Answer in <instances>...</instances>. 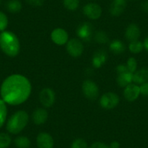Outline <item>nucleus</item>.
<instances>
[{"mask_svg": "<svg viewBox=\"0 0 148 148\" xmlns=\"http://www.w3.org/2000/svg\"><path fill=\"white\" fill-rule=\"evenodd\" d=\"M31 92V84L25 76L14 74L7 78L1 86V96L5 103L18 105L28 99Z\"/></svg>", "mask_w": 148, "mask_h": 148, "instance_id": "nucleus-1", "label": "nucleus"}, {"mask_svg": "<svg viewBox=\"0 0 148 148\" xmlns=\"http://www.w3.org/2000/svg\"><path fill=\"white\" fill-rule=\"evenodd\" d=\"M0 48L9 57L17 56L21 49L18 37L10 31L2 32L0 34Z\"/></svg>", "mask_w": 148, "mask_h": 148, "instance_id": "nucleus-2", "label": "nucleus"}, {"mask_svg": "<svg viewBox=\"0 0 148 148\" xmlns=\"http://www.w3.org/2000/svg\"><path fill=\"white\" fill-rule=\"evenodd\" d=\"M28 123V113L24 110H19L9 119L7 123V130L10 133L17 134L23 130Z\"/></svg>", "mask_w": 148, "mask_h": 148, "instance_id": "nucleus-3", "label": "nucleus"}, {"mask_svg": "<svg viewBox=\"0 0 148 148\" xmlns=\"http://www.w3.org/2000/svg\"><path fill=\"white\" fill-rule=\"evenodd\" d=\"M99 103L102 108L105 109H113L119 105V97L113 92H107L101 97Z\"/></svg>", "mask_w": 148, "mask_h": 148, "instance_id": "nucleus-4", "label": "nucleus"}, {"mask_svg": "<svg viewBox=\"0 0 148 148\" xmlns=\"http://www.w3.org/2000/svg\"><path fill=\"white\" fill-rule=\"evenodd\" d=\"M82 90L87 99L95 100L99 95V89L96 84L91 80H86L82 84Z\"/></svg>", "mask_w": 148, "mask_h": 148, "instance_id": "nucleus-5", "label": "nucleus"}, {"mask_svg": "<svg viewBox=\"0 0 148 148\" xmlns=\"http://www.w3.org/2000/svg\"><path fill=\"white\" fill-rule=\"evenodd\" d=\"M66 49L71 56L78 58L83 53L84 45L80 39H71L67 42Z\"/></svg>", "mask_w": 148, "mask_h": 148, "instance_id": "nucleus-6", "label": "nucleus"}, {"mask_svg": "<svg viewBox=\"0 0 148 148\" xmlns=\"http://www.w3.org/2000/svg\"><path fill=\"white\" fill-rule=\"evenodd\" d=\"M39 99L44 107L49 108L53 105L55 101V92L49 88H45L39 93Z\"/></svg>", "mask_w": 148, "mask_h": 148, "instance_id": "nucleus-7", "label": "nucleus"}, {"mask_svg": "<svg viewBox=\"0 0 148 148\" xmlns=\"http://www.w3.org/2000/svg\"><path fill=\"white\" fill-rule=\"evenodd\" d=\"M102 8L96 3H89L83 8V12L88 18L97 20L102 15Z\"/></svg>", "mask_w": 148, "mask_h": 148, "instance_id": "nucleus-8", "label": "nucleus"}, {"mask_svg": "<svg viewBox=\"0 0 148 148\" xmlns=\"http://www.w3.org/2000/svg\"><path fill=\"white\" fill-rule=\"evenodd\" d=\"M51 39L56 45H64L68 42V34L62 28H56L51 34Z\"/></svg>", "mask_w": 148, "mask_h": 148, "instance_id": "nucleus-9", "label": "nucleus"}, {"mask_svg": "<svg viewBox=\"0 0 148 148\" xmlns=\"http://www.w3.org/2000/svg\"><path fill=\"white\" fill-rule=\"evenodd\" d=\"M36 144L39 148H53V138L49 134L42 132L37 136Z\"/></svg>", "mask_w": 148, "mask_h": 148, "instance_id": "nucleus-10", "label": "nucleus"}, {"mask_svg": "<svg viewBox=\"0 0 148 148\" xmlns=\"http://www.w3.org/2000/svg\"><path fill=\"white\" fill-rule=\"evenodd\" d=\"M140 95V89L134 84H130L126 86L124 89L123 95L126 100L129 102H134L139 97Z\"/></svg>", "mask_w": 148, "mask_h": 148, "instance_id": "nucleus-11", "label": "nucleus"}, {"mask_svg": "<svg viewBox=\"0 0 148 148\" xmlns=\"http://www.w3.org/2000/svg\"><path fill=\"white\" fill-rule=\"evenodd\" d=\"M126 6H127L126 0H113L110 6V13L113 16H119L123 13Z\"/></svg>", "mask_w": 148, "mask_h": 148, "instance_id": "nucleus-12", "label": "nucleus"}, {"mask_svg": "<svg viewBox=\"0 0 148 148\" xmlns=\"http://www.w3.org/2000/svg\"><path fill=\"white\" fill-rule=\"evenodd\" d=\"M92 34V25L89 23L81 24L77 29V35L81 39L84 41H88Z\"/></svg>", "mask_w": 148, "mask_h": 148, "instance_id": "nucleus-13", "label": "nucleus"}, {"mask_svg": "<svg viewBox=\"0 0 148 148\" xmlns=\"http://www.w3.org/2000/svg\"><path fill=\"white\" fill-rule=\"evenodd\" d=\"M48 118L47 111L44 108H37L34 111L32 114V119L34 123L41 125L47 121Z\"/></svg>", "mask_w": 148, "mask_h": 148, "instance_id": "nucleus-14", "label": "nucleus"}, {"mask_svg": "<svg viewBox=\"0 0 148 148\" xmlns=\"http://www.w3.org/2000/svg\"><path fill=\"white\" fill-rule=\"evenodd\" d=\"M140 36V30L137 25L134 23H132L126 28L125 32V37L129 42L138 40Z\"/></svg>", "mask_w": 148, "mask_h": 148, "instance_id": "nucleus-15", "label": "nucleus"}, {"mask_svg": "<svg viewBox=\"0 0 148 148\" xmlns=\"http://www.w3.org/2000/svg\"><path fill=\"white\" fill-rule=\"evenodd\" d=\"M133 82L136 84H142L148 82V68H144L133 73Z\"/></svg>", "mask_w": 148, "mask_h": 148, "instance_id": "nucleus-16", "label": "nucleus"}, {"mask_svg": "<svg viewBox=\"0 0 148 148\" xmlns=\"http://www.w3.org/2000/svg\"><path fill=\"white\" fill-rule=\"evenodd\" d=\"M133 82V73L126 71V72L119 73L117 77V83L121 87H126Z\"/></svg>", "mask_w": 148, "mask_h": 148, "instance_id": "nucleus-17", "label": "nucleus"}, {"mask_svg": "<svg viewBox=\"0 0 148 148\" xmlns=\"http://www.w3.org/2000/svg\"><path fill=\"white\" fill-rule=\"evenodd\" d=\"M107 60V54L104 50L97 51L93 57V65L96 68L102 66Z\"/></svg>", "mask_w": 148, "mask_h": 148, "instance_id": "nucleus-18", "label": "nucleus"}, {"mask_svg": "<svg viewBox=\"0 0 148 148\" xmlns=\"http://www.w3.org/2000/svg\"><path fill=\"white\" fill-rule=\"evenodd\" d=\"M6 8L11 13H18L22 10V4L20 0H8Z\"/></svg>", "mask_w": 148, "mask_h": 148, "instance_id": "nucleus-19", "label": "nucleus"}, {"mask_svg": "<svg viewBox=\"0 0 148 148\" xmlns=\"http://www.w3.org/2000/svg\"><path fill=\"white\" fill-rule=\"evenodd\" d=\"M110 49L113 53L116 54V55H119L124 52L126 49V47L121 41L116 39L111 42L110 45Z\"/></svg>", "mask_w": 148, "mask_h": 148, "instance_id": "nucleus-20", "label": "nucleus"}, {"mask_svg": "<svg viewBox=\"0 0 148 148\" xmlns=\"http://www.w3.org/2000/svg\"><path fill=\"white\" fill-rule=\"evenodd\" d=\"M14 144L17 148H28L31 146V141L27 136H18L14 140Z\"/></svg>", "mask_w": 148, "mask_h": 148, "instance_id": "nucleus-21", "label": "nucleus"}, {"mask_svg": "<svg viewBox=\"0 0 148 148\" xmlns=\"http://www.w3.org/2000/svg\"><path fill=\"white\" fill-rule=\"evenodd\" d=\"M129 50L131 52L134 54H138L139 52H142L144 49V45L142 42H139V41H134V42H131L129 46Z\"/></svg>", "mask_w": 148, "mask_h": 148, "instance_id": "nucleus-22", "label": "nucleus"}, {"mask_svg": "<svg viewBox=\"0 0 148 148\" xmlns=\"http://www.w3.org/2000/svg\"><path fill=\"white\" fill-rule=\"evenodd\" d=\"M8 110L5 102L3 99H0V128L2 127L6 121Z\"/></svg>", "mask_w": 148, "mask_h": 148, "instance_id": "nucleus-23", "label": "nucleus"}, {"mask_svg": "<svg viewBox=\"0 0 148 148\" xmlns=\"http://www.w3.org/2000/svg\"><path fill=\"white\" fill-rule=\"evenodd\" d=\"M62 3L68 10L74 11L79 8V0H62Z\"/></svg>", "mask_w": 148, "mask_h": 148, "instance_id": "nucleus-24", "label": "nucleus"}, {"mask_svg": "<svg viewBox=\"0 0 148 148\" xmlns=\"http://www.w3.org/2000/svg\"><path fill=\"white\" fill-rule=\"evenodd\" d=\"M11 142V137L8 134L0 133V148H8Z\"/></svg>", "mask_w": 148, "mask_h": 148, "instance_id": "nucleus-25", "label": "nucleus"}, {"mask_svg": "<svg viewBox=\"0 0 148 148\" xmlns=\"http://www.w3.org/2000/svg\"><path fill=\"white\" fill-rule=\"evenodd\" d=\"M95 39L97 42L100 44H105L108 42V37L103 31H98L95 34Z\"/></svg>", "mask_w": 148, "mask_h": 148, "instance_id": "nucleus-26", "label": "nucleus"}, {"mask_svg": "<svg viewBox=\"0 0 148 148\" xmlns=\"http://www.w3.org/2000/svg\"><path fill=\"white\" fill-rule=\"evenodd\" d=\"M126 67H127L129 72L134 73L136 71V68H137V62H136V59L134 58H129L127 61Z\"/></svg>", "mask_w": 148, "mask_h": 148, "instance_id": "nucleus-27", "label": "nucleus"}, {"mask_svg": "<svg viewBox=\"0 0 148 148\" xmlns=\"http://www.w3.org/2000/svg\"><path fill=\"white\" fill-rule=\"evenodd\" d=\"M71 148H88V145L83 139H76L71 144Z\"/></svg>", "mask_w": 148, "mask_h": 148, "instance_id": "nucleus-28", "label": "nucleus"}, {"mask_svg": "<svg viewBox=\"0 0 148 148\" xmlns=\"http://www.w3.org/2000/svg\"><path fill=\"white\" fill-rule=\"evenodd\" d=\"M8 25V19L4 12L0 11V31H3Z\"/></svg>", "mask_w": 148, "mask_h": 148, "instance_id": "nucleus-29", "label": "nucleus"}, {"mask_svg": "<svg viewBox=\"0 0 148 148\" xmlns=\"http://www.w3.org/2000/svg\"><path fill=\"white\" fill-rule=\"evenodd\" d=\"M27 4L33 7H41L45 3V0H25Z\"/></svg>", "mask_w": 148, "mask_h": 148, "instance_id": "nucleus-30", "label": "nucleus"}, {"mask_svg": "<svg viewBox=\"0 0 148 148\" xmlns=\"http://www.w3.org/2000/svg\"><path fill=\"white\" fill-rule=\"evenodd\" d=\"M140 89V94L144 96H148V82L141 84L139 86Z\"/></svg>", "mask_w": 148, "mask_h": 148, "instance_id": "nucleus-31", "label": "nucleus"}, {"mask_svg": "<svg viewBox=\"0 0 148 148\" xmlns=\"http://www.w3.org/2000/svg\"><path fill=\"white\" fill-rule=\"evenodd\" d=\"M89 148H110V146H108L106 144L103 143V142H94Z\"/></svg>", "mask_w": 148, "mask_h": 148, "instance_id": "nucleus-32", "label": "nucleus"}, {"mask_svg": "<svg viewBox=\"0 0 148 148\" xmlns=\"http://www.w3.org/2000/svg\"><path fill=\"white\" fill-rule=\"evenodd\" d=\"M141 8L145 12L148 13V0H145L142 4H141Z\"/></svg>", "mask_w": 148, "mask_h": 148, "instance_id": "nucleus-33", "label": "nucleus"}, {"mask_svg": "<svg viewBox=\"0 0 148 148\" xmlns=\"http://www.w3.org/2000/svg\"><path fill=\"white\" fill-rule=\"evenodd\" d=\"M120 147V143L117 141H113L110 145V148H119Z\"/></svg>", "mask_w": 148, "mask_h": 148, "instance_id": "nucleus-34", "label": "nucleus"}, {"mask_svg": "<svg viewBox=\"0 0 148 148\" xmlns=\"http://www.w3.org/2000/svg\"><path fill=\"white\" fill-rule=\"evenodd\" d=\"M143 45L144 48H145L147 51H148V37H147L146 39H145V42H144Z\"/></svg>", "mask_w": 148, "mask_h": 148, "instance_id": "nucleus-35", "label": "nucleus"}, {"mask_svg": "<svg viewBox=\"0 0 148 148\" xmlns=\"http://www.w3.org/2000/svg\"><path fill=\"white\" fill-rule=\"evenodd\" d=\"M1 4H2V0H0V5H1Z\"/></svg>", "mask_w": 148, "mask_h": 148, "instance_id": "nucleus-36", "label": "nucleus"}, {"mask_svg": "<svg viewBox=\"0 0 148 148\" xmlns=\"http://www.w3.org/2000/svg\"><path fill=\"white\" fill-rule=\"evenodd\" d=\"M132 1H137V0H132Z\"/></svg>", "mask_w": 148, "mask_h": 148, "instance_id": "nucleus-37", "label": "nucleus"}]
</instances>
